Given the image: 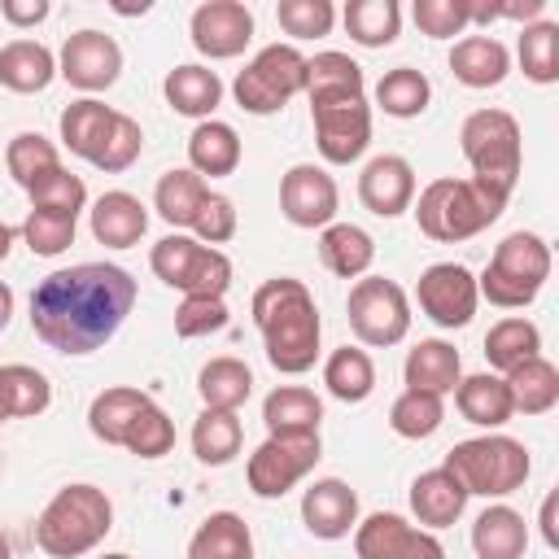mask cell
I'll use <instances>...</instances> for the list:
<instances>
[{
    "mask_svg": "<svg viewBox=\"0 0 559 559\" xmlns=\"http://www.w3.org/2000/svg\"><path fill=\"white\" fill-rule=\"evenodd\" d=\"M135 306L131 271L114 262H79L52 271L31 293V328L57 354L100 349Z\"/></svg>",
    "mask_w": 559,
    "mask_h": 559,
    "instance_id": "1",
    "label": "cell"
},
{
    "mask_svg": "<svg viewBox=\"0 0 559 559\" xmlns=\"http://www.w3.org/2000/svg\"><path fill=\"white\" fill-rule=\"evenodd\" d=\"M249 314L262 332V345H266V362L284 376H301L314 367L319 358V336H323V319H319V306L310 297V288L293 275H280V280H266L253 288V301H249Z\"/></svg>",
    "mask_w": 559,
    "mask_h": 559,
    "instance_id": "2",
    "label": "cell"
},
{
    "mask_svg": "<svg viewBox=\"0 0 559 559\" xmlns=\"http://www.w3.org/2000/svg\"><path fill=\"white\" fill-rule=\"evenodd\" d=\"M114 528V502L96 485H66L35 520V546L48 559H79L105 542Z\"/></svg>",
    "mask_w": 559,
    "mask_h": 559,
    "instance_id": "3",
    "label": "cell"
},
{
    "mask_svg": "<svg viewBox=\"0 0 559 559\" xmlns=\"http://www.w3.org/2000/svg\"><path fill=\"white\" fill-rule=\"evenodd\" d=\"M459 148L472 166V179L507 205L515 192V179H520V157H524L520 122L507 109H476L459 127Z\"/></svg>",
    "mask_w": 559,
    "mask_h": 559,
    "instance_id": "4",
    "label": "cell"
},
{
    "mask_svg": "<svg viewBox=\"0 0 559 559\" xmlns=\"http://www.w3.org/2000/svg\"><path fill=\"white\" fill-rule=\"evenodd\" d=\"M415 205V223L428 240L437 245H459L480 236L507 205L498 197H489L476 179H432Z\"/></svg>",
    "mask_w": 559,
    "mask_h": 559,
    "instance_id": "5",
    "label": "cell"
},
{
    "mask_svg": "<svg viewBox=\"0 0 559 559\" xmlns=\"http://www.w3.org/2000/svg\"><path fill=\"white\" fill-rule=\"evenodd\" d=\"M467 493H480V498H507L515 493L528 472H533V459L524 450V441L515 437H502V432H485V437H467L459 441L445 463H441Z\"/></svg>",
    "mask_w": 559,
    "mask_h": 559,
    "instance_id": "6",
    "label": "cell"
},
{
    "mask_svg": "<svg viewBox=\"0 0 559 559\" xmlns=\"http://www.w3.org/2000/svg\"><path fill=\"white\" fill-rule=\"evenodd\" d=\"M546 280H550V245H546L537 231H511V236L493 249L489 266L480 271L476 293H480L489 306L520 310V306H528V301L542 293Z\"/></svg>",
    "mask_w": 559,
    "mask_h": 559,
    "instance_id": "7",
    "label": "cell"
},
{
    "mask_svg": "<svg viewBox=\"0 0 559 559\" xmlns=\"http://www.w3.org/2000/svg\"><path fill=\"white\" fill-rule=\"evenodd\" d=\"M148 266L162 284L179 288L183 297H223L231 288V258L183 231L162 236L148 253Z\"/></svg>",
    "mask_w": 559,
    "mask_h": 559,
    "instance_id": "8",
    "label": "cell"
},
{
    "mask_svg": "<svg viewBox=\"0 0 559 559\" xmlns=\"http://www.w3.org/2000/svg\"><path fill=\"white\" fill-rule=\"evenodd\" d=\"M297 92H306V57L293 44H266L231 83V96L245 114H280Z\"/></svg>",
    "mask_w": 559,
    "mask_h": 559,
    "instance_id": "9",
    "label": "cell"
},
{
    "mask_svg": "<svg viewBox=\"0 0 559 559\" xmlns=\"http://www.w3.org/2000/svg\"><path fill=\"white\" fill-rule=\"evenodd\" d=\"M319 459H323L319 432H306V437L266 432V441L245 463V480H249L253 498H284L293 485H301L314 472Z\"/></svg>",
    "mask_w": 559,
    "mask_h": 559,
    "instance_id": "10",
    "label": "cell"
},
{
    "mask_svg": "<svg viewBox=\"0 0 559 559\" xmlns=\"http://www.w3.org/2000/svg\"><path fill=\"white\" fill-rule=\"evenodd\" d=\"M349 328L362 345H397L406 332H411V301L402 293V284L384 280V275H367V280H354L349 288Z\"/></svg>",
    "mask_w": 559,
    "mask_h": 559,
    "instance_id": "11",
    "label": "cell"
},
{
    "mask_svg": "<svg viewBox=\"0 0 559 559\" xmlns=\"http://www.w3.org/2000/svg\"><path fill=\"white\" fill-rule=\"evenodd\" d=\"M310 118H314V144H319L323 162L349 166L367 153V144H371V105H367V96L310 100Z\"/></svg>",
    "mask_w": 559,
    "mask_h": 559,
    "instance_id": "12",
    "label": "cell"
},
{
    "mask_svg": "<svg viewBox=\"0 0 559 559\" xmlns=\"http://www.w3.org/2000/svg\"><path fill=\"white\" fill-rule=\"evenodd\" d=\"M415 301L437 328H467L480 301L476 275L463 262H432L415 284Z\"/></svg>",
    "mask_w": 559,
    "mask_h": 559,
    "instance_id": "13",
    "label": "cell"
},
{
    "mask_svg": "<svg viewBox=\"0 0 559 559\" xmlns=\"http://www.w3.org/2000/svg\"><path fill=\"white\" fill-rule=\"evenodd\" d=\"M57 74L79 92H105L122 74V48L105 31H74L57 52Z\"/></svg>",
    "mask_w": 559,
    "mask_h": 559,
    "instance_id": "14",
    "label": "cell"
},
{
    "mask_svg": "<svg viewBox=\"0 0 559 559\" xmlns=\"http://www.w3.org/2000/svg\"><path fill=\"white\" fill-rule=\"evenodd\" d=\"M336 205H341V192H336V179L314 166V162H297L284 170L280 179V214L293 223V227H306V231H323L332 218H336Z\"/></svg>",
    "mask_w": 559,
    "mask_h": 559,
    "instance_id": "15",
    "label": "cell"
},
{
    "mask_svg": "<svg viewBox=\"0 0 559 559\" xmlns=\"http://www.w3.org/2000/svg\"><path fill=\"white\" fill-rule=\"evenodd\" d=\"M354 555L358 559H445V546L428 528H415L393 511H376L362 524H354Z\"/></svg>",
    "mask_w": 559,
    "mask_h": 559,
    "instance_id": "16",
    "label": "cell"
},
{
    "mask_svg": "<svg viewBox=\"0 0 559 559\" xmlns=\"http://www.w3.org/2000/svg\"><path fill=\"white\" fill-rule=\"evenodd\" d=\"M188 35H192V48L201 57L227 61V57H240L249 48V39H253V13L240 0H205V4L192 9Z\"/></svg>",
    "mask_w": 559,
    "mask_h": 559,
    "instance_id": "17",
    "label": "cell"
},
{
    "mask_svg": "<svg viewBox=\"0 0 559 559\" xmlns=\"http://www.w3.org/2000/svg\"><path fill=\"white\" fill-rule=\"evenodd\" d=\"M358 201L376 214V218H397L411 210L415 201V170L406 157L397 153H380L362 166L358 175Z\"/></svg>",
    "mask_w": 559,
    "mask_h": 559,
    "instance_id": "18",
    "label": "cell"
},
{
    "mask_svg": "<svg viewBox=\"0 0 559 559\" xmlns=\"http://www.w3.org/2000/svg\"><path fill=\"white\" fill-rule=\"evenodd\" d=\"M301 520H306V528H310L314 537L341 542V537H349V528L358 524V493H354L345 480L323 476V480H314V485L301 493Z\"/></svg>",
    "mask_w": 559,
    "mask_h": 559,
    "instance_id": "19",
    "label": "cell"
},
{
    "mask_svg": "<svg viewBox=\"0 0 559 559\" xmlns=\"http://www.w3.org/2000/svg\"><path fill=\"white\" fill-rule=\"evenodd\" d=\"M118 109H109L105 100H92V96H83V100H74V105H66L61 109V144L74 153V157H83V162H100V153H105V144H109V135H114V127H118Z\"/></svg>",
    "mask_w": 559,
    "mask_h": 559,
    "instance_id": "20",
    "label": "cell"
},
{
    "mask_svg": "<svg viewBox=\"0 0 559 559\" xmlns=\"http://www.w3.org/2000/svg\"><path fill=\"white\" fill-rule=\"evenodd\" d=\"M87 214H92V236H96V245H105V249H131V245H140V236L148 231V210H144V201L131 197V192H122V188L100 192Z\"/></svg>",
    "mask_w": 559,
    "mask_h": 559,
    "instance_id": "21",
    "label": "cell"
},
{
    "mask_svg": "<svg viewBox=\"0 0 559 559\" xmlns=\"http://www.w3.org/2000/svg\"><path fill=\"white\" fill-rule=\"evenodd\" d=\"M153 406V397L144 389H131V384H114V389H100L87 406V428L96 441L105 445H122L131 424Z\"/></svg>",
    "mask_w": 559,
    "mask_h": 559,
    "instance_id": "22",
    "label": "cell"
},
{
    "mask_svg": "<svg viewBox=\"0 0 559 559\" xmlns=\"http://www.w3.org/2000/svg\"><path fill=\"white\" fill-rule=\"evenodd\" d=\"M402 376H406V389H419V393H432V397H445L454 393V384L463 380V362H459V349L450 341H419L406 362H402Z\"/></svg>",
    "mask_w": 559,
    "mask_h": 559,
    "instance_id": "23",
    "label": "cell"
},
{
    "mask_svg": "<svg viewBox=\"0 0 559 559\" xmlns=\"http://www.w3.org/2000/svg\"><path fill=\"white\" fill-rule=\"evenodd\" d=\"M450 70L463 87H498L511 70V52L493 35H463L450 48Z\"/></svg>",
    "mask_w": 559,
    "mask_h": 559,
    "instance_id": "24",
    "label": "cell"
},
{
    "mask_svg": "<svg viewBox=\"0 0 559 559\" xmlns=\"http://www.w3.org/2000/svg\"><path fill=\"white\" fill-rule=\"evenodd\" d=\"M472 550H476V559H524V550H528L524 515L507 502L485 507L472 524Z\"/></svg>",
    "mask_w": 559,
    "mask_h": 559,
    "instance_id": "25",
    "label": "cell"
},
{
    "mask_svg": "<svg viewBox=\"0 0 559 559\" xmlns=\"http://www.w3.org/2000/svg\"><path fill=\"white\" fill-rule=\"evenodd\" d=\"M454 406L467 424L476 428H502L515 411H511V393H507V380L498 371H476V376H463L454 384Z\"/></svg>",
    "mask_w": 559,
    "mask_h": 559,
    "instance_id": "26",
    "label": "cell"
},
{
    "mask_svg": "<svg viewBox=\"0 0 559 559\" xmlns=\"http://www.w3.org/2000/svg\"><path fill=\"white\" fill-rule=\"evenodd\" d=\"M467 498H472V493H467L445 467H432V472L415 476V485H411V511H415V520L428 524V528L454 524V520L467 511Z\"/></svg>",
    "mask_w": 559,
    "mask_h": 559,
    "instance_id": "27",
    "label": "cell"
},
{
    "mask_svg": "<svg viewBox=\"0 0 559 559\" xmlns=\"http://www.w3.org/2000/svg\"><path fill=\"white\" fill-rule=\"evenodd\" d=\"M240 166V135L236 127L218 122V118H205L192 127L188 135V170H197L201 179H223Z\"/></svg>",
    "mask_w": 559,
    "mask_h": 559,
    "instance_id": "28",
    "label": "cell"
},
{
    "mask_svg": "<svg viewBox=\"0 0 559 559\" xmlns=\"http://www.w3.org/2000/svg\"><path fill=\"white\" fill-rule=\"evenodd\" d=\"M262 424L266 432H280V437H306V432H319L323 424V402L301 389V384H280L266 393L262 402Z\"/></svg>",
    "mask_w": 559,
    "mask_h": 559,
    "instance_id": "29",
    "label": "cell"
},
{
    "mask_svg": "<svg viewBox=\"0 0 559 559\" xmlns=\"http://www.w3.org/2000/svg\"><path fill=\"white\" fill-rule=\"evenodd\" d=\"M57 79V57L39 44V39H9L0 48V83L9 92H44Z\"/></svg>",
    "mask_w": 559,
    "mask_h": 559,
    "instance_id": "30",
    "label": "cell"
},
{
    "mask_svg": "<svg viewBox=\"0 0 559 559\" xmlns=\"http://www.w3.org/2000/svg\"><path fill=\"white\" fill-rule=\"evenodd\" d=\"M162 92H166V105H170L175 114L205 122V118L218 109V100H223V79H218L214 70H205V66H175V70L166 74Z\"/></svg>",
    "mask_w": 559,
    "mask_h": 559,
    "instance_id": "31",
    "label": "cell"
},
{
    "mask_svg": "<svg viewBox=\"0 0 559 559\" xmlns=\"http://www.w3.org/2000/svg\"><path fill=\"white\" fill-rule=\"evenodd\" d=\"M319 258L332 275L341 280H358L371 271L376 262V240L358 227V223H328L319 236Z\"/></svg>",
    "mask_w": 559,
    "mask_h": 559,
    "instance_id": "32",
    "label": "cell"
},
{
    "mask_svg": "<svg viewBox=\"0 0 559 559\" xmlns=\"http://www.w3.org/2000/svg\"><path fill=\"white\" fill-rule=\"evenodd\" d=\"M507 393H511V411L524 415H546L559 402V367L550 358H524L520 367H511L507 376Z\"/></svg>",
    "mask_w": 559,
    "mask_h": 559,
    "instance_id": "33",
    "label": "cell"
},
{
    "mask_svg": "<svg viewBox=\"0 0 559 559\" xmlns=\"http://www.w3.org/2000/svg\"><path fill=\"white\" fill-rule=\"evenodd\" d=\"M188 559H253V533L236 511H214L192 533Z\"/></svg>",
    "mask_w": 559,
    "mask_h": 559,
    "instance_id": "34",
    "label": "cell"
},
{
    "mask_svg": "<svg viewBox=\"0 0 559 559\" xmlns=\"http://www.w3.org/2000/svg\"><path fill=\"white\" fill-rule=\"evenodd\" d=\"M197 393H201L205 411H240L253 393V371L231 354L210 358L197 376Z\"/></svg>",
    "mask_w": 559,
    "mask_h": 559,
    "instance_id": "35",
    "label": "cell"
},
{
    "mask_svg": "<svg viewBox=\"0 0 559 559\" xmlns=\"http://www.w3.org/2000/svg\"><path fill=\"white\" fill-rule=\"evenodd\" d=\"M323 384H328V393L336 402H349V406L367 402L371 389H376V362H371V354L358 349V345L332 349L328 362H323Z\"/></svg>",
    "mask_w": 559,
    "mask_h": 559,
    "instance_id": "36",
    "label": "cell"
},
{
    "mask_svg": "<svg viewBox=\"0 0 559 559\" xmlns=\"http://www.w3.org/2000/svg\"><path fill=\"white\" fill-rule=\"evenodd\" d=\"M205 197H210V183H205L197 170L175 166V170H166V175L157 179V188H153V210H157L170 227H192V218H197V210H201Z\"/></svg>",
    "mask_w": 559,
    "mask_h": 559,
    "instance_id": "37",
    "label": "cell"
},
{
    "mask_svg": "<svg viewBox=\"0 0 559 559\" xmlns=\"http://www.w3.org/2000/svg\"><path fill=\"white\" fill-rule=\"evenodd\" d=\"M537 354H542V332H537L533 319L511 314V319H498L485 332V358L498 376H507L511 367H520L524 358H537Z\"/></svg>",
    "mask_w": 559,
    "mask_h": 559,
    "instance_id": "38",
    "label": "cell"
},
{
    "mask_svg": "<svg viewBox=\"0 0 559 559\" xmlns=\"http://www.w3.org/2000/svg\"><path fill=\"white\" fill-rule=\"evenodd\" d=\"M0 402L9 419H35L52 406V384L44 371L26 367V362H9L0 367Z\"/></svg>",
    "mask_w": 559,
    "mask_h": 559,
    "instance_id": "39",
    "label": "cell"
},
{
    "mask_svg": "<svg viewBox=\"0 0 559 559\" xmlns=\"http://www.w3.org/2000/svg\"><path fill=\"white\" fill-rule=\"evenodd\" d=\"M362 66L349 52H314L306 57V96L328 100V96H362Z\"/></svg>",
    "mask_w": 559,
    "mask_h": 559,
    "instance_id": "40",
    "label": "cell"
},
{
    "mask_svg": "<svg viewBox=\"0 0 559 559\" xmlns=\"http://www.w3.org/2000/svg\"><path fill=\"white\" fill-rule=\"evenodd\" d=\"M240 441H245V428H240L236 411H201L192 424V454L205 467L231 463L240 454Z\"/></svg>",
    "mask_w": 559,
    "mask_h": 559,
    "instance_id": "41",
    "label": "cell"
},
{
    "mask_svg": "<svg viewBox=\"0 0 559 559\" xmlns=\"http://www.w3.org/2000/svg\"><path fill=\"white\" fill-rule=\"evenodd\" d=\"M432 100V83L424 70L415 66H397V70H384L380 83H376V105L389 114V118H419Z\"/></svg>",
    "mask_w": 559,
    "mask_h": 559,
    "instance_id": "42",
    "label": "cell"
},
{
    "mask_svg": "<svg viewBox=\"0 0 559 559\" xmlns=\"http://www.w3.org/2000/svg\"><path fill=\"white\" fill-rule=\"evenodd\" d=\"M341 17H345L349 39L362 44V48H384V44H393L397 31H402V9H397V0H349Z\"/></svg>",
    "mask_w": 559,
    "mask_h": 559,
    "instance_id": "43",
    "label": "cell"
},
{
    "mask_svg": "<svg viewBox=\"0 0 559 559\" xmlns=\"http://www.w3.org/2000/svg\"><path fill=\"white\" fill-rule=\"evenodd\" d=\"M4 166H9L13 183L31 192L39 179H48V175L61 170V153H57V144L44 140L39 131H22V135L9 140V148H4Z\"/></svg>",
    "mask_w": 559,
    "mask_h": 559,
    "instance_id": "44",
    "label": "cell"
},
{
    "mask_svg": "<svg viewBox=\"0 0 559 559\" xmlns=\"http://www.w3.org/2000/svg\"><path fill=\"white\" fill-rule=\"evenodd\" d=\"M515 57H520V70L524 79L533 83H555L559 79V26L537 17L520 31V44H515Z\"/></svg>",
    "mask_w": 559,
    "mask_h": 559,
    "instance_id": "45",
    "label": "cell"
},
{
    "mask_svg": "<svg viewBox=\"0 0 559 559\" xmlns=\"http://www.w3.org/2000/svg\"><path fill=\"white\" fill-rule=\"evenodd\" d=\"M445 424V402L432 397V393H419V389H402L389 406V428L406 441H424L432 437L437 428Z\"/></svg>",
    "mask_w": 559,
    "mask_h": 559,
    "instance_id": "46",
    "label": "cell"
},
{
    "mask_svg": "<svg viewBox=\"0 0 559 559\" xmlns=\"http://www.w3.org/2000/svg\"><path fill=\"white\" fill-rule=\"evenodd\" d=\"M74 227L79 218L74 214H57V210H31L26 223H22V240L31 245V253L39 258H57L74 245Z\"/></svg>",
    "mask_w": 559,
    "mask_h": 559,
    "instance_id": "47",
    "label": "cell"
},
{
    "mask_svg": "<svg viewBox=\"0 0 559 559\" xmlns=\"http://www.w3.org/2000/svg\"><path fill=\"white\" fill-rule=\"evenodd\" d=\"M275 22L293 39H314V35L332 31L336 9H332V0H280L275 4Z\"/></svg>",
    "mask_w": 559,
    "mask_h": 559,
    "instance_id": "48",
    "label": "cell"
},
{
    "mask_svg": "<svg viewBox=\"0 0 559 559\" xmlns=\"http://www.w3.org/2000/svg\"><path fill=\"white\" fill-rule=\"evenodd\" d=\"M411 13L428 39H454L472 26V0H415Z\"/></svg>",
    "mask_w": 559,
    "mask_h": 559,
    "instance_id": "49",
    "label": "cell"
},
{
    "mask_svg": "<svg viewBox=\"0 0 559 559\" xmlns=\"http://www.w3.org/2000/svg\"><path fill=\"white\" fill-rule=\"evenodd\" d=\"M26 197H31V210H57V214H74V218H79L83 205H87V183L61 166L57 175L39 179Z\"/></svg>",
    "mask_w": 559,
    "mask_h": 559,
    "instance_id": "50",
    "label": "cell"
},
{
    "mask_svg": "<svg viewBox=\"0 0 559 559\" xmlns=\"http://www.w3.org/2000/svg\"><path fill=\"white\" fill-rule=\"evenodd\" d=\"M122 450H131L135 459H162V454H170V450H175V424H170V415L153 402V406L131 424Z\"/></svg>",
    "mask_w": 559,
    "mask_h": 559,
    "instance_id": "51",
    "label": "cell"
},
{
    "mask_svg": "<svg viewBox=\"0 0 559 559\" xmlns=\"http://www.w3.org/2000/svg\"><path fill=\"white\" fill-rule=\"evenodd\" d=\"M227 319H231V314H227V301H223V297H183V301L175 306V332H179L183 341L223 332Z\"/></svg>",
    "mask_w": 559,
    "mask_h": 559,
    "instance_id": "52",
    "label": "cell"
},
{
    "mask_svg": "<svg viewBox=\"0 0 559 559\" xmlns=\"http://www.w3.org/2000/svg\"><path fill=\"white\" fill-rule=\"evenodd\" d=\"M192 236L201 240V245H227L231 236H236V205L223 197V192H210L205 201H201V210H197V218H192Z\"/></svg>",
    "mask_w": 559,
    "mask_h": 559,
    "instance_id": "53",
    "label": "cell"
},
{
    "mask_svg": "<svg viewBox=\"0 0 559 559\" xmlns=\"http://www.w3.org/2000/svg\"><path fill=\"white\" fill-rule=\"evenodd\" d=\"M140 148H144V131H140V122L131 114H122L114 135H109V144H105V153H100V162H96V170L118 175V170H127L140 157Z\"/></svg>",
    "mask_w": 559,
    "mask_h": 559,
    "instance_id": "54",
    "label": "cell"
},
{
    "mask_svg": "<svg viewBox=\"0 0 559 559\" xmlns=\"http://www.w3.org/2000/svg\"><path fill=\"white\" fill-rule=\"evenodd\" d=\"M52 13V4L48 0H0V17L9 22V26H39L44 17Z\"/></svg>",
    "mask_w": 559,
    "mask_h": 559,
    "instance_id": "55",
    "label": "cell"
},
{
    "mask_svg": "<svg viewBox=\"0 0 559 559\" xmlns=\"http://www.w3.org/2000/svg\"><path fill=\"white\" fill-rule=\"evenodd\" d=\"M546 13V0H524V4H493V17H507V22H537Z\"/></svg>",
    "mask_w": 559,
    "mask_h": 559,
    "instance_id": "56",
    "label": "cell"
},
{
    "mask_svg": "<svg viewBox=\"0 0 559 559\" xmlns=\"http://www.w3.org/2000/svg\"><path fill=\"white\" fill-rule=\"evenodd\" d=\"M555 507H559V493H546V502H542V537H546V546L550 550H559V528H555Z\"/></svg>",
    "mask_w": 559,
    "mask_h": 559,
    "instance_id": "57",
    "label": "cell"
},
{
    "mask_svg": "<svg viewBox=\"0 0 559 559\" xmlns=\"http://www.w3.org/2000/svg\"><path fill=\"white\" fill-rule=\"evenodd\" d=\"M9 319H13V288L0 280V332L9 328Z\"/></svg>",
    "mask_w": 559,
    "mask_h": 559,
    "instance_id": "58",
    "label": "cell"
},
{
    "mask_svg": "<svg viewBox=\"0 0 559 559\" xmlns=\"http://www.w3.org/2000/svg\"><path fill=\"white\" fill-rule=\"evenodd\" d=\"M9 249H13V227H9V223H0V262L9 258Z\"/></svg>",
    "mask_w": 559,
    "mask_h": 559,
    "instance_id": "59",
    "label": "cell"
},
{
    "mask_svg": "<svg viewBox=\"0 0 559 559\" xmlns=\"http://www.w3.org/2000/svg\"><path fill=\"white\" fill-rule=\"evenodd\" d=\"M0 559H13V546H9V537L0 533Z\"/></svg>",
    "mask_w": 559,
    "mask_h": 559,
    "instance_id": "60",
    "label": "cell"
},
{
    "mask_svg": "<svg viewBox=\"0 0 559 559\" xmlns=\"http://www.w3.org/2000/svg\"><path fill=\"white\" fill-rule=\"evenodd\" d=\"M100 559H131V555H100Z\"/></svg>",
    "mask_w": 559,
    "mask_h": 559,
    "instance_id": "61",
    "label": "cell"
},
{
    "mask_svg": "<svg viewBox=\"0 0 559 559\" xmlns=\"http://www.w3.org/2000/svg\"><path fill=\"white\" fill-rule=\"evenodd\" d=\"M4 419H9V415H4V402H0V424H4Z\"/></svg>",
    "mask_w": 559,
    "mask_h": 559,
    "instance_id": "62",
    "label": "cell"
}]
</instances>
